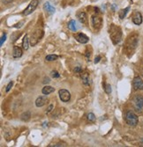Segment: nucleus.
<instances>
[{"label":"nucleus","instance_id":"1","mask_svg":"<svg viewBox=\"0 0 143 147\" xmlns=\"http://www.w3.org/2000/svg\"><path fill=\"white\" fill-rule=\"evenodd\" d=\"M125 121L128 125L134 127L137 125L139 120H138V116L133 111H128L125 115Z\"/></svg>","mask_w":143,"mask_h":147},{"label":"nucleus","instance_id":"2","mask_svg":"<svg viewBox=\"0 0 143 147\" xmlns=\"http://www.w3.org/2000/svg\"><path fill=\"white\" fill-rule=\"evenodd\" d=\"M118 28L117 26H112L111 28H110V37L112 39L113 42L115 43V40H117V43H118L119 41H120V38H121V31L119 30L118 32Z\"/></svg>","mask_w":143,"mask_h":147},{"label":"nucleus","instance_id":"3","mask_svg":"<svg viewBox=\"0 0 143 147\" xmlns=\"http://www.w3.org/2000/svg\"><path fill=\"white\" fill-rule=\"evenodd\" d=\"M38 4H39V0H32L30 2V4L28 5V6L23 11V15H29L31 13L36 9V7L38 6Z\"/></svg>","mask_w":143,"mask_h":147},{"label":"nucleus","instance_id":"4","mask_svg":"<svg viewBox=\"0 0 143 147\" xmlns=\"http://www.w3.org/2000/svg\"><path fill=\"white\" fill-rule=\"evenodd\" d=\"M134 107L137 111H141L143 109V96L141 95H137L134 97Z\"/></svg>","mask_w":143,"mask_h":147},{"label":"nucleus","instance_id":"5","mask_svg":"<svg viewBox=\"0 0 143 147\" xmlns=\"http://www.w3.org/2000/svg\"><path fill=\"white\" fill-rule=\"evenodd\" d=\"M59 98L63 102H68L71 99V93L66 89H60L58 91Z\"/></svg>","mask_w":143,"mask_h":147},{"label":"nucleus","instance_id":"6","mask_svg":"<svg viewBox=\"0 0 143 147\" xmlns=\"http://www.w3.org/2000/svg\"><path fill=\"white\" fill-rule=\"evenodd\" d=\"M133 86L135 90H143V81L140 77L137 76L134 78Z\"/></svg>","mask_w":143,"mask_h":147},{"label":"nucleus","instance_id":"7","mask_svg":"<svg viewBox=\"0 0 143 147\" xmlns=\"http://www.w3.org/2000/svg\"><path fill=\"white\" fill-rule=\"evenodd\" d=\"M92 24L96 29H100L102 25V19L99 16L95 15L92 17Z\"/></svg>","mask_w":143,"mask_h":147},{"label":"nucleus","instance_id":"8","mask_svg":"<svg viewBox=\"0 0 143 147\" xmlns=\"http://www.w3.org/2000/svg\"><path fill=\"white\" fill-rule=\"evenodd\" d=\"M74 37H75V39L77 40L78 42H79L80 43H82V44H85V43L88 42V41H89L88 37H87L86 34H81V33L76 34L74 35Z\"/></svg>","mask_w":143,"mask_h":147},{"label":"nucleus","instance_id":"9","mask_svg":"<svg viewBox=\"0 0 143 147\" xmlns=\"http://www.w3.org/2000/svg\"><path fill=\"white\" fill-rule=\"evenodd\" d=\"M48 101V98L46 95L44 96H40L38 97L35 100V106L38 107V108H41V107H43Z\"/></svg>","mask_w":143,"mask_h":147},{"label":"nucleus","instance_id":"10","mask_svg":"<svg viewBox=\"0 0 143 147\" xmlns=\"http://www.w3.org/2000/svg\"><path fill=\"white\" fill-rule=\"evenodd\" d=\"M133 22L135 24V25H140L142 23V16L140 12H135V14L133 16Z\"/></svg>","mask_w":143,"mask_h":147},{"label":"nucleus","instance_id":"11","mask_svg":"<svg viewBox=\"0 0 143 147\" xmlns=\"http://www.w3.org/2000/svg\"><path fill=\"white\" fill-rule=\"evenodd\" d=\"M22 49L17 46L14 47V50H12V57L14 58H19L22 56Z\"/></svg>","mask_w":143,"mask_h":147},{"label":"nucleus","instance_id":"12","mask_svg":"<svg viewBox=\"0 0 143 147\" xmlns=\"http://www.w3.org/2000/svg\"><path fill=\"white\" fill-rule=\"evenodd\" d=\"M78 19H79L80 22L82 23V24H87V16L86 14V12L84 11H81L79 14H78Z\"/></svg>","mask_w":143,"mask_h":147},{"label":"nucleus","instance_id":"13","mask_svg":"<svg viewBox=\"0 0 143 147\" xmlns=\"http://www.w3.org/2000/svg\"><path fill=\"white\" fill-rule=\"evenodd\" d=\"M43 9L47 11V12H49V13H50V14H53V13L55 12V8L51 5L49 2H47V3H45L44 4V5H43Z\"/></svg>","mask_w":143,"mask_h":147},{"label":"nucleus","instance_id":"14","mask_svg":"<svg viewBox=\"0 0 143 147\" xmlns=\"http://www.w3.org/2000/svg\"><path fill=\"white\" fill-rule=\"evenodd\" d=\"M54 91H55V88H53L52 86H44L43 88V90H42V92H43V93L44 95H48V94H49V93L53 92Z\"/></svg>","mask_w":143,"mask_h":147},{"label":"nucleus","instance_id":"15","mask_svg":"<svg viewBox=\"0 0 143 147\" xmlns=\"http://www.w3.org/2000/svg\"><path fill=\"white\" fill-rule=\"evenodd\" d=\"M22 46H23V49L25 50L28 49L29 48V40H28V35H25L24 38H23V42H22Z\"/></svg>","mask_w":143,"mask_h":147},{"label":"nucleus","instance_id":"16","mask_svg":"<svg viewBox=\"0 0 143 147\" xmlns=\"http://www.w3.org/2000/svg\"><path fill=\"white\" fill-rule=\"evenodd\" d=\"M68 28H69L70 30H72V31H73V32H76L77 29H78V26H77L76 21L73 20H71V21L69 22V24H68Z\"/></svg>","mask_w":143,"mask_h":147},{"label":"nucleus","instance_id":"17","mask_svg":"<svg viewBox=\"0 0 143 147\" xmlns=\"http://www.w3.org/2000/svg\"><path fill=\"white\" fill-rule=\"evenodd\" d=\"M81 78H82L83 83H84L86 86L89 85V76H88V73H87V72L82 73V74H81Z\"/></svg>","mask_w":143,"mask_h":147},{"label":"nucleus","instance_id":"18","mask_svg":"<svg viewBox=\"0 0 143 147\" xmlns=\"http://www.w3.org/2000/svg\"><path fill=\"white\" fill-rule=\"evenodd\" d=\"M129 10H130V7L128 6V7H126L125 9H122L121 11H119V18H120V19H124V18L125 17V15L127 14V12H128Z\"/></svg>","mask_w":143,"mask_h":147},{"label":"nucleus","instance_id":"19","mask_svg":"<svg viewBox=\"0 0 143 147\" xmlns=\"http://www.w3.org/2000/svg\"><path fill=\"white\" fill-rule=\"evenodd\" d=\"M58 56L57 55H48L46 57H45V59L47 60V61H55V60H57L58 59Z\"/></svg>","mask_w":143,"mask_h":147},{"label":"nucleus","instance_id":"20","mask_svg":"<svg viewBox=\"0 0 143 147\" xmlns=\"http://www.w3.org/2000/svg\"><path fill=\"white\" fill-rule=\"evenodd\" d=\"M30 118V113L29 112H26L21 115V119L23 121H28V120Z\"/></svg>","mask_w":143,"mask_h":147},{"label":"nucleus","instance_id":"21","mask_svg":"<svg viewBox=\"0 0 143 147\" xmlns=\"http://www.w3.org/2000/svg\"><path fill=\"white\" fill-rule=\"evenodd\" d=\"M87 119L89 120L90 122H95V120H96V116L93 113H89L87 115Z\"/></svg>","mask_w":143,"mask_h":147},{"label":"nucleus","instance_id":"22","mask_svg":"<svg viewBox=\"0 0 143 147\" xmlns=\"http://www.w3.org/2000/svg\"><path fill=\"white\" fill-rule=\"evenodd\" d=\"M104 90H105V92L106 93H108V94H110V93L111 92V86H110V85H106V86H105V88H104Z\"/></svg>","mask_w":143,"mask_h":147},{"label":"nucleus","instance_id":"23","mask_svg":"<svg viewBox=\"0 0 143 147\" xmlns=\"http://www.w3.org/2000/svg\"><path fill=\"white\" fill-rule=\"evenodd\" d=\"M51 77L54 78H59L60 75H59V73H58V71H51Z\"/></svg>","mask_w":143,"mask_h":147},{"label":"nucleus","instance_id":"24","mask_svg":"<svg viewBox=\"0 0 143 147\" xmlns=\"http://www.w3.org/2000/svg\"><path fill=\"white\" fill-rule=\"evenodd\" d=\"M12 85H14V82L12 81H11L8 85H7V86H6V89H5V91L6 92H9L10 90H11V88H12Z\"/></svg>","mask_w":143,"mask_h":147},{"label":"nucleus","instance_id":"25","mask_svg":"<svg viewBox=\"0 0 143 147\" xmlns=\"http://www.w3.org/2000/svg\"><path fill=\"white\" fill-rule=\"evenodd\" d=\"M5 39H6V35H5V34H4V35L1 37V41H0V45H1V46L4 44V42L5 41Z\"/></svg>","mask_w":143,"mask_h":147},{"label":"nucleus","instance_id":"26","mask_svg":"<svg viewBox=\"0 0 143 147\" xmlns=\"http://www.w3.org/2000/svg\"><path fill=\"white\" fill-rule=\"evenodd\" d=\"M52 108H53V105L52 104H50L49 105V108H48V110H47V113H49L51 110H52Z\"/></svg>","mask_w":143,"mask_h":147},{"label":"nucleus","instance_id":"27","mask_svg":"<svg viewBox=\"0 0 143 147\" xmlns=\"http://www.w3.org/2000/svg\"><path fill=\"white\" fill-rule=\"evenodd\" d=\"M49 81H50V80H49V78H44L43 83H44V84H46V83L48 84V83H49Z\"/></svg>","mask_w":143,"mask_h":147},{"label":"nucleus","instance_id":"28","mask_svg":"<svg viewBox=\"0 0 143 147\" xmlns=\"http://www.w3.org/2000/svg\"><path fill=\"white\" fill-rule=\"evenodd\" d=\"M12 1V0H2V2L4 3V4H9V3H11Z\"/></svg>","mask_w":143,"mask_h":147},{"label":"nucleus","instance_id":"29","mask_svg":"<svg viewBox=\"0 0 143 147\" xmlns=\"http://www.w3.org/2000/svg\"><path fill=\"white\" fill-rule=\"evenodd\" d=\"M100 59H101V57H96V59H95V63H99Z\"/></svg>","mask_w":143,"mask_h":147},{"label":"nucleus","instance_id":"30","mask_svg":"<svg viewBox=\"0 0 143 147\" xmlns=\"http://www.w3.org/2000/svg\"><path fill=\"white\" fill-rule=\"evenodd\" d=\"M76 72H81V69L80 68V67H77V68H75V70H74Z\"/></svg>","mask_w":143,"mask_h":147},{"label":"nucleus","instance_id":"31","mask_svg":"<svg viewBox=\"0 0 143 147\" xmlns=\"http://www.w3.org/2000/svg\"><path fill=\"white\" fill-rule=\"evenodd\" d=\"M54 146H63V144H54Z\"/></svg>","mask_w":143,"mask_h":147},{"label":"nucleus","instance_id":"32","mask_svg":"<svg viewBox=\"0 0 143 147\" xmlns=\"http://www.w3.org/2000/svg\"><path fill=\"white\" fill-rule=\"evenodd\" d=\"M140 144L143 146V139H141V140H140Z\"/></svg>","mask_w":143,"mask_h":147},{"label":"nucleus","instance_id":"33","mask_svg":"<svg viewBox=\"0 0 143 147\" xmlns=\"http://www.w3.org/2000/svg\"><path fill=\"white\" fill-rule=\"evenodd\" d=\"M142 74H143V72H142Z\"/></svg>","mask_w":143,"mask_h":147}]
</instances>
